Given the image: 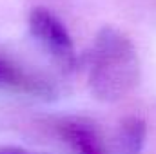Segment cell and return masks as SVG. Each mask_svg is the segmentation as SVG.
Instances as JSON below:
<instances>
[{
    "label": "cell",
    "instance_id": "cell-3",
    "mask_svg": "<svg viewBox=\"0 0 156 154\" xmlns=\"http://www.w3.org/2000/svg\"><path fill=\"white\" fill-rule=\"evenodd\" d=\"M55 131L73 154H105L96 127L83 118L56 120Z\"/></svg>",
    "mask_w": 156,
    "mask_h": 154
},
{
    "label": "cell",
    "instance_id": "cell-5",
    "mask_svg": "<svg viewBox=\"0 0 156 154\" xmlns=\"http://www.w3.org/2000/svg\"><path fill=\"white\" fill-rule=\"evenodd\" d=\"M145 143V123L140 118H129L122 125V145L127 154H140Z\"/></svg>",
    "mask_w": 156,
    "mask_h": 154
},
{
    "label": "cell",
    "instance_id": "cell-1",
    "mask_svg": "<svg viewBox=\"0 0 156 154\" xmlns=\"http://www.w3.org/2000/svg\"><path fill=\"white\" fill-rule=\"evenodd\" d=\"M138 71V56L131 40L116 29H102L87 56L91 93L100 100H120L136 85Z\"/></svg>",
    "mask_w": 156,
    "mask_h": 154
},
{
    "label": "cell",
    "instance_id": "cell-6",
    "mask_svg": "<svg viewBox=\"0 0 156 154\" xmlns=\"http://www.w3.org/2000/svg\"><path fill=\"white\" fill-rule=\"evenodd\" d=\"M0 154H44V152H35L29 149H22V147H0Z\"/></svg>",
    "mask_w": 156,
    "mask_h": 154
},
{
    "label": "cell",
    "instance_id": "cell-4",
    "mask_svg": "<svg viewBox=\"0 0 156 154\" xmlns=\"http://www.w3.org/2000/svg\"><path fill=\"white\" fill-rule=\"evenodd\" d=\"M0 89L5 91H15L22 94H31V96H49L53 93L51 85L37 76L31 71H26L22 65H18L15 60L0 53Z\"/></svg>",
    "mask_w": 156,
    "mask_h": 154
},
{
    "label": "cell",
    "instance_id": "cell-2",
    "mask_svg": "<svg viewBox=\"0 0 156 154\" xmlns=\"http://www.w3.org/2000/svg\"><path fill=\"white\" fill-rule=\"evenodd\" d=\"M29 31L37 42L66 71H73L78 64L73 38L64 22L45 7H35L29 13Z\"/></svg>",
    "mask_w": 156,
    "mask_h": 154
}]
</instances>
